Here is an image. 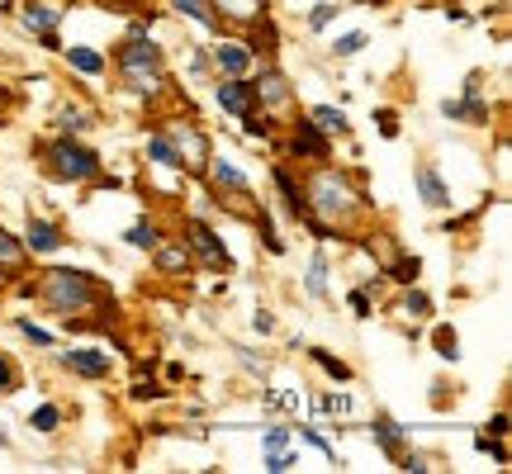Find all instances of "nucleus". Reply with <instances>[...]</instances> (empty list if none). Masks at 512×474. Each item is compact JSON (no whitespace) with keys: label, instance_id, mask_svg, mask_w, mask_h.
Segmentation results:
<instances>
[{"label":"nucleus","instance_id":"obj_1","mask_svg":"<svg viewBox=\"0 0 512 474\" xmlns=\"http://www.w3.org/2000/svg\"><path fill=\"white\" fill-rule=\"evenodd\" d=\"M304 200H309V228L318 237H332V228H347V223L361 219L366 209V195L351 185L347 171H332V166H318L304 185Z\"/></svg>","mask_w":512,"mask_h":474},{"label":"nucleus","instance_id":"obj_2","mask_svg":"<svg viewBox=\"0 0 512 474\" xmlns=\"http://www.w3.org/2000/svg\"><path fill=\"white\" fill-rule=\"evenodd\" d=\"M29 290H34L38 299L57 313V318H67V323H81L86 313H95V309H105V304H110L105 285H100L95 275H86V271H43L38 275V285H29Z\"/></svg>","mask_w":512,"mask_h":474},{"label":"nucleus","instance_id":"obj_3","mask_svg":"<svg viewBox=\"0 0 512 474\" xmlns=\"http://www.w3.org/2000/svg\"><path fill=\"white\" fill-rule=\"evenodd\" d=\"M43 162H48V176H57V181H72V185L100 181V157L86 143H76L72 133H62V138H53L43 147Z\"/></svg>","mask_w":512,"mask_h":474},{"label":"nucleus","instance_id":"obj_4","mask_svg":"<svg viewBox=\"0 0 512 474\" xmlns=\"http://www.w3.org/2000/svg\"><path fill=\"white\" fill-rule=\"evenodd\" d=\"M162 133H166V143L176 147V157H181V171L200 176L204 166H209V138H204V128H200V124L171 119V124H166Z\"/></svg>","mask_w":512,"mask_h":474},{"label":"nucleus","instance_id":"obj_5","mask_svg":"<svg viewBox=\"0 0 512 474\" xmlns=\"http://www.w3.org/2000/svg\"><path fill=\"white\" fill-rule=\"evenodd\" d=\"M190 252H200L204 256V266L209 271H228L233 266V256H228V247H223V237L209 228L204 219H185V237H181Z\"/></svg>","mask_w":512,"mask_h":474},{"label":"nucleus","instance_id":"obj_6","mask_svg":"<svg viewBox=\"0 0 512 474\" xmlns=\"http://www.w3.org/2000/svg\"><path fill=\"white\" fill-rule=\"evenodd\" d=\"M119 81H124V91L157 100L166 91V67L162 62H119Z\"/></svg>","mask_w":512,"mask_h":474},{"label":"nucleus","instance_id":"obj_7","mask_svg":"<svg viewBox=\"0 0 512 474\" xmlns=\"http://www.w3.org/2000/svg\"><path fill=\"white\" fill-rule=\"evenodd\" d=\"M57 365L67 375H81V380H105L114 370L110 351H95V347H76V351H57Z\"/></svg>","mask_w":512,"mask_h":474},{"label":"nucleus","instance_id":"obj_8","mask_svg":"<svg viewBox=\"0 0 512 474\" xmlns=\"http://www.w3.org/2000/svg\"><path fill=\"white\" fill-rule=\"evenodd\" d=\"M252 95H256V105L261 110H290L294 105V91H290V81L275 72V67H266V72L252 81Z\"/></svg>","mask_w":512,"mask_h":474},{"label":"nucleus","instance_id":"obj_9","mask_svg":"<svg viewBox=\"0 0 512 474\" xmlns=\"http://www.w3.org/2000/svg\"><path fill=\"white\" fill-rule=\"evenodd\" d=\"M57 24H62V10L48 5V0H29V10H24V29L38 34L43 48H57Z\"/></svg>","mask_w":512,"mask_h":474},{"label":"nucleus","instance_id":"obj_10","mask_svg":"<svg viewBox=\"0 0 512 474\" xmlns=\"http://www.w3.org/2000/svg\"><path fill=\"white\" fill-rule=\"evenodd\" d=\"M214 100H219L223 114H238V119H247V114L256 110V95H252V81H247V76H228L219 91H214Z\"/></svg>","mask_w":512,"mask_h":474},{"label":"nucleus","instance_id":"obj_11","mask_svg":"<svg viewBox=\"0 0 512 474\" xmlns=\"http://www.w3.org/2000/svg\"><path fill=\"white\" fill-rule=\"evenodd\" d=\"M413 181H418L422 204H432V209H446V204H451V190H446V181L437 176V166H432V162L413 166Z\"/></svg>","mask_w":512,"mask_h":474},{"label":"nucleus","instance_id":"obj_12","mask_svg":"<svg viewBox=\"0 0 512 474\" xmlns=\"http://www.w3.org/2000/svg\"><path fill=\"white\" fill-rule=\"evenodd\" d=\"M62 242H67V237H62V228H57V223L34 219V214H29V228H24V247H29V252L48 256V252H57Z\"/></svg>","mask_w":512,"mask_h":474},{"label":"nucleus","instance_id":"obj_13","mask_svg":"<svg viewBox=\"0 0 512 474\" xmlns=\"http://www.w3.org/2000/svg\"><path fill=\"white\" fill-rule=\"evenodd\" d=\"M271 181H275V190H280V200H285V209H290L299 223H309L313 214H309V200H304V185H294V176L285 171V166H275L271 171Z\"/></svg>","mask_w":512,"mask_h":474},{"label":"nucleus","instance_id":"obj_14","mask_svg":"<svg viewBox=\"0 0 512 474\" xmlns=\"http://www.w3.org/2000/svg\"><path fill=\"white\" fill-rule=\"evenodd\" d=\"M290 147H294V157H313V162H323V157H328V138L313 128V119H299V124H294Z\"/></svg>","mask_w":512,"mask_h":474},{"label":"nucleus","instance_id":"obj_15","mask_svg":"<svg viewBox=\"0 0 512 474\" xmlns=\"http://www.w3.org/2000/svg\"><path fill=\"white\" fill-rule=\"evenodd\" d=\"M252 48H247V43H219V48H214V67H219L223 76H247L252 72Z\"/></svg>","mask_w":512,"mask_h":474},{"label":"nucleus","instance_id":"obj_16","mask_svg":"<svg viewBox=\"0 0 512 474\" xmlns=\"http://www.w3.org/2000/svg\"><path fill=\"white\" fill-rule=\"evenodd\" d=\"M204 171H209V181L219 185V190L238 195V200H252V185H247V176H242L233 162H214V157H209V166H204Z\"/></svg>","mask_w":512,"mask_h":474},{"label":"nucleus","instance_id":"obj_17","mask_svg":"<svg viewBox=\"0 0 512 474\" xmlns=\"http://www.w3.org/2000/svg\"><path fill=\"white\" fill-rule=\"evenodd\" d=\"M171 10H181L185 19H195V24L209 29V34H223V15L209 5V0H171Z\"/></svg>","mask_w":512,"mask_h":474},{"label":"nucleus","instance_id":"obj_18","mask_svg":"<svg viewBox=\"0 0 512 474\" xmlns=\"http://www.w3.org/2000/svg\"><path fill=\"white\" fill-rule=\"evenodd\" d=\"M223 19H238V24H261L266 19V0H209Z\"/></svg>","mask_w":512,"mask_h":474},{"label":"nucleus","instance_id":"obj_19","mask_svg":"<svg viewBox=\"0 0 512 474\" xmlns=\"http://www.w3.org/2000/svg\"><path fill=\"white\" fill-rule=\"evenodd\" d=\"M446 119H470V124H489V105L479 100V95H465V100H446L441 105Z\"/></svg>","mask_w":512,"mask_h":474},{"label":"nucleus","instance_id":"obj_20","mask_svg":"<svg viewBox=\"0 0 512 474\" xmlns=\"http://www.w3.org/2000/svg\"><path fill=\"white\" fill-rule=\"evenodd\" d=\"M309 119H313V128H318L323 138H337V133H347V114L337 110V105H313Z\"/></svg>","mask_w":512,"mask_h":474},{"label":"nucleus","instance_id":"obj_21","mask_svg":"<svg viewBox=\"0 0 512 474\" xmlns=\"http://www.w3.org/2000/svg\"><path fill=\"white\" fill-rule=\"evenodd\" d=\"M67 67H76L81 76H100V72H105V53H95V48H81V43H72V48H67Z\"/></svg>","mask_w":512,"mask_h":474},{"label":"nucleus","instance_id":"obj_22","mask_svg":"<svg viewBox=\"0 0 512 474\" xmlns=\"http://www.w3.org/2000/svg\"><path fill=\"white\" fill-rule=\"evenodd\" d=\"M370 437L380 441V446H384V451H389L394 460L403 456V427H399L394 418H375V427H370Z\"/></svg>","mask_w":512,"mask_h":474},{"label":"nucleus","instance_id":"obj_23","mask_svg":"<svg viewBox=\"0 0 512 474\" xmlns=\"http://www.w3.org/2000/svg\"><path fill=\"white\" fill-rule=\"evenodd\" d=\"M304 290H309L313 299H328V252H313L309 275H304Z\"/></svg>","mask_w":512,"mask_h":474},{"label":"nucleus","instance_id":"obj_24","mask_svg":"<svg viewBox=\"0 0 512 474\" xmlns=\"http://www.w3.org/2000/svg\"><path fill=\"white\" fill-rule=\"evenodd\" d=\"M152 252H157V271H190V247H185V242H176V247H162V242H157Z\"/></svg>","mask_w":512,"mask_h":474},{"label":"nucleus","instance_id":"obj_25","mask_svg":"<svg viewBox=\"0 0 512 474\" xmlns=\"http://www.w3.org/2000/svg\"><path fill=\"white\" fill-rule=\"evenodd\" d=\"M147 157L157 166H166V171H181V157H176V147L166 143V133H152V138H147Z\"/></svg>","mask_w":512,"mask_h":474},{"label":"nucleus","instance_id":"obj_26","mask_svg":"<svg viewBox=\"0 0 512 474\" xmlns=\"http://www.w3.org/2000/svg\"><path fill=\"white\" fill-rule=\"evenodd\" d=\"M157 242H162V228H157L152 219H138L133 228H128V247H138V252H152Z\"/></svg>","mask_w":512,"mask_h":474},{"label":"nucleus","instance_id":"obj_27","mask_svg":"<svg viewBox=\"0 0 512 474\" xmlns=\"http://www.w3.org/2000/svg\"><path fill=\"white\" fill-rule=\"evenodd\" d=\"M29 427H34V432H43V437H53L57 427H62V408H57V403L34 408V413H29Z\"/></svg>","mask_w":512,"mask_h":474},{"label":"nucleus","instance_id":"obj_28","mask_svg":"<svg viewBox=\"0 0 512 474\" xmlns=\"http://www.w3.org/2000/svg\"><path fill=\"white\" fill-rule=\"evenodd\" d=\"M57 124H62V133H72L76 138V133H86V128H91V114L81 110V105H67V110L57 114Z\"/></svg>","mask_w":512,"mask_h":474},{"label":"nucleus","instance_id":"obj_29","mask_svg":"<svg viewBox=\"0 0 512 474\" xmlns=\"http://www.w3.org/2000/svg\"><path fill=\"white\" fill-rule=\"evenodd\" d=\"M418 271H422L418 256H399V261L389 266V280H399V285H413V280H418Z\"/></svg>","mask_w":512,"mask_h":474},{"label":"nucleus","instance_id":"obj_30","mask_svg":"<svg viewBox=\"0 0 512 474\" xmlns=\"http://www.w3.org/2000/svg\"><path fill=\"white\" fill-rule=\"evenodd\" d=\"M24 261V242H15V237L0 228V266H19Z\"/></svg>","mask_w":512,"mask_h":474},{"label":"nucleus","instance_id":"obj_31","mask_svg":"<svg viewBox=\"0 0 512 474\" xmlns=\"http://www.w3.org/2000/svg\"><path fill=\"white\" fill-rule=\"evenodd\" d=\"M342 15V10H337V5H332V0H323V5H313V15H309V29L313 34H323V29H328L332 19Z\"/></svg>","mask_w":512,"mask_h":474},{"label":"nucleus","instance_id":"obj_32","mask_svg":"<svg viewBox=\"0 0 512 474\" xmlns=\"http://www.w3.org/2000/svg\"><path fill=\"white\" fill-rule=\"evenodd\" d=\"M309 356L323 365V370H328L332 380H351V365L347 361H337V356H328V351H309Z\"/></svg>","mask_w":512,"mask_h":474},{"label":"nucleus","instance_id":"obj_33","mask_svg":"<svg viewBox=\"0 0 512 474\" xmlns=\"http://www.w3.org/2000/svg\"><path fill=\"white\" fill-rule=\"evenodd\" d=\"M403 313H408V318H427V313H432V299L422 290H408L403 294Z\"/></svg>","mask_w":512,"mask_h":474},{"label":"nucleus","instance_id":"obj_34","mask_svg":"<svg viewBox=\"0 0 512 474\" xmlns=\"http://www.w3.org/2000/svg\"><path fill=\"white\" fill-rule=\"evenodd\" d=\"M460 337H456V328H437V356H446V361H456L460 356Z\"/></svg>","mask_w":512,"mask_h":474},{"label":"nucleus","instance_id":"obj_35","mask_svg":"<svg viewBox=\"0 0 512 474\" xmlns=\"http://www.w3.org/2000/svg\"><path fill=\"white\" fill-rule=\"evenodd\" d=\"M361 48H366V34H342L337 43H332V53L337 57H356Z\"/></svg>","mask_w":512,"mask_h":474},{"label":"nucleus","instance_id":"obj_36","mask_svg":"<svg viewBox=\"0 0 512 474\" xmlns=\"http://www.w3.org/2000/svg\"><path fill=\"white\" fill-rule=\"evenodd\" d=\"M15 328L24 332V337H29V342H34V347H53V332L34 328V323H29V318H15Z\"/></svg>","mask_w":512,"mask_h":474},{"label":"nucleus","instance_id":"obj_37","mask_svg":"<svg viewBox=\"0 0 512 474\" xmlns=\"http://www.w3.org/2000/svg\"><path fill=\"white\" fill-rule=\"evenodd\" d=\"M19 389V370L10 356H0V394H15Z\"/></svg>","mask_w":512,"mask_h":474},{"label":"nucleus","instance_id":"obj_38","mask_svg":"<svg viewBox=\"0 0 512 474\" xmlns=\"http://www.w3.org/2000/svg\"><path fill=\"white\" fill-rule=\"evenodd\" d=\"M299 465V456H290V451H266V470L271 474H285Z\"/></svg>","mask_w":512,"mask_h":474},{"label":"nucleus","instance_id":"obj_39","mask_svg":"<svg viewBox=\"0 0 512 474\" xmlns=\"http://www.w3.org/2000/svg\"><path fill=\"white\" fill-rule=\"evenodd\" d=\"M261 237H266V247H271V252H285V237L275 233V223H271L266 209H261Z\"/></svg>","mask_w":512,"mask_h":474},{"label":"nucleus","instance_id":"obj_40","mask_svg":"<svg viewBox=\"0 0 512 474\" xmlns=\"http://www.w3.org/2000/svg\"><path fill=\"white\" fill-rule=\"evenodd\" d=\"M266 451H290V427H271L266 432Z\"/></svg>","mask_w":512,"mask_h":474},{"label":"nucleus","instance_id":"obj_41","mask_svg":"<svg viewBox=\"0 0 512 474\" xmlns=\"http://www.w3.org/2000/svg\"><path fill=\"white\" fill-rule=\"evenodd\" d=\"M318 408H323V413H347L351 399H347V394H323V399H318Z\"/></svg>","mask_w":512,"mask_h":474},{"label":"nucleus","instance_id":"obj_42","mask_svg":"<svg viewBox=\"0 0 512 474\" xmlns=\"http://www.w3.org/2000/svg\"><path fill=\"white\" fill-rule=\"evenodd\" d=\"M475 451H484V456H494L498 465H508V451H503L498 441H489V437H475Z\"/></svg>","mask_w":512,"mask_h":474},{"label":"nucleus","instance_id":"obj_43","mask_svg":"<svg viewBox=\"0 0 512 474\" xmlns=\"http://www.w3.org/2000/svg\"><path fill=\"white\" fill-rule=\"evenodd\" d=\"M399 470H408V474H427L432 465H427L422 456H408V451H403V456H399Z\"/></svg>","mask_w":512,"mask_h":474},{"label":"nucleus","instance_id":"obj_44","mask_svg":"<svg viewBox=\"0 0 512 474\" xmlns=\"http://www.w3.org/2000/svg\"><path fill=\"white\" fill-rule=\"evenodd\" d=\"M351 313H356V318H370V299H366V290L351 294Z\"/></svg>","mask_w":512,"mask_h":474},{"label":"nucleus","instance_id":"obj_45","mask_svg":"<svg viewBox=\"0 0 512 474\" xmlns=\"http://www.w3.org/2000/svg\"><path fill=\"white\" fill-rule=\"evenodd\" d=\"M380 133H384V138H399V124H394V114H389V110L380 114Z\"/></svg>","mask_w":512,"mask_h":474},{"label":"nucleus","instance_id":"obj_46","mask_svg":"<svg viewBox=\"0 0 512 474\" xmlns=\"http://www.w3.org/2000/svg\"><path fill=\"white\" fill-rule=\"evenodd\" d=\"M252 328H256V332H275V318H271V313H256Z\"/></svg>","mask_w":512,"mask_h":474},{"label":"nucleus","instance_id":"obj_47","mask_svg":"<svg viewBox=\"0 0 512 474\" xmlns=\"http://www.w3.org/2000/svg\"><path fill=\"white\" fill-rule=\"evenodd\" d=\"M489 432H494V437H508V413H498V418L489 422Z\"/></svg>","mask_w":512,"mask_h":474},{"label":"nucleus","instance_id":"obj_48","mask_svg":"<svg viewBox=\"0 0 512 474\" xmlns=\"http://www.w3.org/2000/svg\"><path fill=\"white\" fill-rule=\"evenodd\" d=\"M5 110H10V91L0 86V119H5Z\"/></svg>","mask_w":512,"mask_h":474},{"label":"nucleus","instance_id":"obj_49","mask_svg":"<svg viewBox=\"0 0 512 474\" xmlns=\"http://www.w3.org/2000/svg\"><path fill=\"white\" fill-rule=\"evenodd\" d=\"M5 446H10V432H5V427H0V451H5Z\"/></svg>","mask_w":512,"mask_h":474},{"label":"nucleus","instance_id":"obj_50","mask_svg":"<svg viewBox=\"0 0 512 474\" xmlns=\"http://www.w3.org/2000/svg\"><path fill=\"white\" fill-rule=\"evenodd\" d=\"M337 5H370V0H337Z\"/></svg>","mask_w":512,"mask_h":474}]
</instances>
